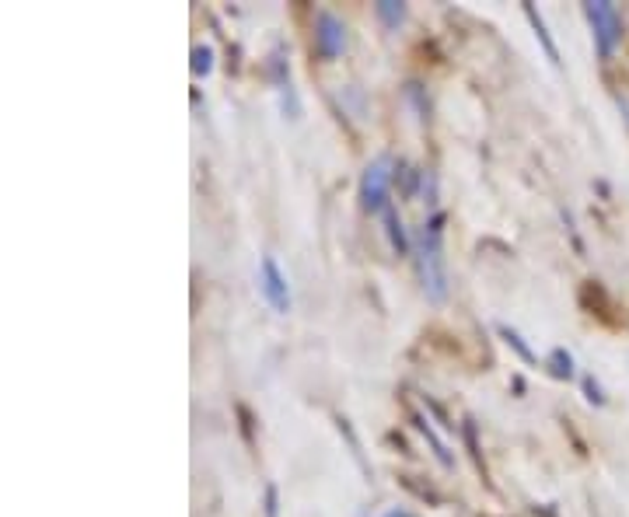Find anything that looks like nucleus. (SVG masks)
Instances as JSON below:
<instances>
[{"mask_svg":"<svg viewBox=\"0 0 629 517\" xmlns=\"http://www.w3.org/2000/svg\"><path fill=\"white\" fill-rule=\"evenodd\" d=\"M444 217L441 210H430L423 217V224L416 228L413 238V259H416V273H420V287L430 301H444L448 297V269H444Z\"/></svg>","mask_w":629,"mask_h":517,"instance_id":"nucleus-1","label":"nucleus"},{"mask_svg":"<svg viewBox=\"0 0 629 517\" xmlns=\"http://www.w3.org/2000/svg\"><path fill=\"white\" fill-rule=\"evenodd\" d=\"M584 14L591 21V35H595V49L602 60H609L616 53L619 39H623V18L612 4L605 0H595V4H584Z\"/></svg>","mask_w":629,"mask_h":517,"instance_id":"nucleus-2","label":"nucleus"},{"mask_svg":"<svg viewBox=\"0 0 629 517\" xmlns=\"http://www.w3.org/2000/svg\"><path fill=\"white\" fill-rule=\"evenodd\" d=\"M259 290H263L266 304H270L277 315H287L294 304L291 297V283H287V273L280 269V262L273 256H263V262H259Z\"/></svg>","mask_w":629,"mask_h":517,"instance_id":"nucleus-3","label":"nucleus"},{"mask_svg":"<svg viewBox=\"0 0 629 517\" xmlns=\"http://www.w3.org/2000/svg\"><path fill=\"white\" fill-rule=\"evenodd\" d=\"M388 189H392V172H388V158H378L364 168V179H360V200H364V210L371 214H381L388 207Z\"/></svg>","mask_w":629,"mask_h":517,"instance_id":"nucleus-4","label":"nucleus"},{"mask_svg":"<svg viewBox=\"0 0 629 517\" xmlns=\"http://www.w3.org/2000/svg\"><path fill=\"white\" fill-rule=\"evenodd\" d=\"M315 49L325 60H336L346 53V25L343 18H336L332 11L315 14Z\"/></svg>","mask_w":629,"mask_h":517,"instance_id":"nucleus-5","label":"nucleus"},{"mask_svg":"<svg viewBox=\"0 0 629 517\" xmlns=\"http://www.w3.org/2000/svg\"><path fill=\"white\" fill-rule=\"evenodd\" d=\"M381 221H385V235L395 252H402V256L413 252V242H409V235L402 231V217H399V210H395V203H388V207L381 210Z\"/></svg>","mask_w":629,"mask_h":517,"instance_id":"nucleus-6","label":"nucleus"},{"mask_svg":"<svg viewBox=\"0 0 629 517\" xmlns=\"http://www.w3.org/2000/svg\"><path fill=\"white\" fill-rule=\"evenodd\" d=\"M525 18H528V25H532L535 39H539L542 49H546L549 63H553V67H560V49H556L553 35H549V28H546V21H542V14L535 11V4H525Z\"/></svg>","mask_w":629,"mask_h":517,"instance_id":"nucleus-7","label":"nucleus"},{"mask_svg":"<svg viewBox=\"0 0 629 517\" xmlns=\"http://www.w3.org/2000/svg\"><path fill=\"white\" fill-rule=\"evenodd\" d=\"M374 11H378V18L385 28H399L402 21H406V4H395V0H381Z\"/></svg>","mask_w":629,"mask_h":517,"instance_id":"nucleus-8","label":"nucleus"},{"mask_svg":"<svg viewBox=\"0 0 629 517\" xmlns=\"http://www.w3.org/2000/svg\"><path fill=\"white\" fill-rule=\"evenodd\" d=\"M193 74L196 77L214 74V49H210V46H196L193 49Z\"/></svg>","mask_w":629,"mask_h":517,"instance_id":"nucleus-9","label":"nucleus"},{"mask_svg":"<svg viewBox=\"0 0 629 517\" xmlns=\"http://www.w3.org/2000/svg\"><path fill=\"white\" fill-rule=\"evenodd\" d=\"M549 364H553V374H556V378H563V381L574 378V360H570V353H567V350H553V353H549Z\"/></svg>","mask_w":629,"mask_h":517,"instance_id":"nucleus-10","label":"nucleus"},{"mask_svg":"<svg viewBox=\"0 0 629 517\" xmlns=\"http://www.w3.org/2000/svg\"><path fill=\"white\" fill-rule=\"evenodd\" d=\"M500 336L507 339V346H514V350L521 353V360H528V364H535V353L528 350V346H525V339H521L518 332H514V329H507V325H500Z\"/></svg>","mask_w":629,"mask_h":517,"instance_id":"nucleus-11","label":"nucleus"},{"mask_svg":"<svg viewBox=\"0 0 629 517\" xmlns=\"http://www.w3.org/2000/svg\"><path fill=\"white\" fill-rule=\"evenodd\" d=\"M266 517H280V497H277V486H266Z\"/></svg>","mask_w":629,"mask_h":517,"instance_id":"nucleus-12","label":"nucleus"},{"mask_svg":"<svg viewBox=\"0 0 629 517\" xmlns=\"http://www.w3.org/2000/svg\"><path fill=\"white\" fill-rule=\"evenodd\" d=\"M584 388H588V399H591V402H602V388H598L595 381L588 378V381H584Z\"/></svg>","mask_w":629,"mask_h":517,"instance_id":"nucleus-13","label":"nucleus"},{"mask_svg":"<svg viewBox=\"0 0 629 517\" xmlns=\"http://www.w3.org/2000/svg\"><path fill=\"white\" fill-rule=\"evenodd\" d=\"M385 517H416V514H409V511H399V507H395V511H388Z\"/></svg>","mask_w":629,"mask_h":517,"instance_id":"nucleus-14","label":"nucleus"}]
</instances>
